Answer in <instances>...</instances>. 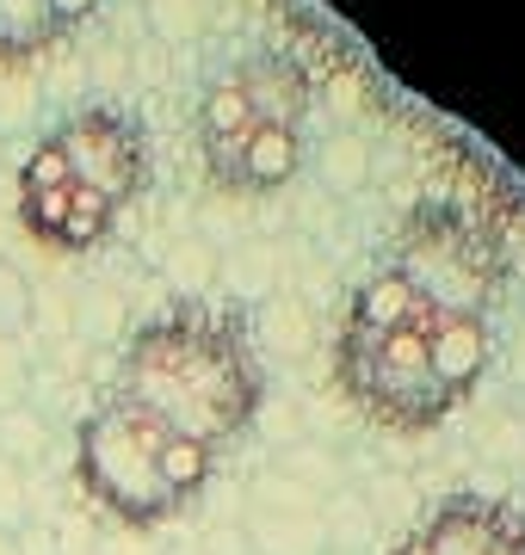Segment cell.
Listing matches in <instances>:
<instances>
[{
    "label": "cell",
    "instance_id": "cell-1",
    "mask_svg": "<svg viewBox=\"0 0 525 555\" xmlns=\"http://www.w3.org/2000/svg\"><path fill=\"white\" fill-rule=\"evenodd\" d=\"M266 364L242 302L180 297L124 339L100 401L75 426V481L124 531L199 506L217 463L254 426Z\"/></svg>",
    "mask_w": 525,
    "mask_h": 555
},
{
    "label": "cell",
    "instance_id": "cell-2",
    "mask_svg": "<svg viewBox=\"0 0 525 555\" xmlns=\"http://www.w3.org/2000/svg\"><path fill=\"white\" fill-rule=\"evenodd\" d=\"M507 278V247L483 210L421 198L353 284L334 334V389L384 433H439L495 364Z\"/></svg>",
    "mask_w": 525,
    "mask_h": 555
},
{
    "label": "cell",
    "instance_id": "cell-3",
    "mask_svg": "<svg viewBox=\"0 0 525 555\" xmlns=\"http://www.w3.org/2000/svg\"><path fill=\"white\" fill-rule=\"evenodd\" d=\"M155 137L130 105H81L31 142L13 179L20 229L50 254H93L149 192Z\"/></svg>",
    "mask_w": 525,
    "mask_h": 555
},
{
    "label": "cell",
    "instance_id": "cell-4",
    "mask_svg": "<svg viewBox=\"0 0 525 555\" xmlns=\"http://www.w3.org/2000/svg\"><path fill=\"white\" fill-rule=\"evenodd\" d=\"M199 160L204 179L229 198L284 192L309 149V75L284 50L235 56L199 100Z\"/></svg>",
    "mask_w": 525,
    "mask_h": 555
},
{
    "label": "cell",
    "instance_id": "cell-5",
    "mask_svg": "<svg viewBox=\"0 0 525 555\" xmlns=\"http://www.w3.org/2000/svg\"><path fill=\"white\" fill-rule=\"evenodd\" d=\"M389 555H525V506L501 494H451L426 506Z\"/></svg>",
    "mask_w": 525,
    "mask_h": 555
},
{
    "label": "cell",
    "instance_id": "cell-6",
    "mask_svg": "<svg viewBox=\"0 0 525 555\" xmlns=\"http://www.w3.org/2000/svg\"><path fill=\"white\" fill-rule=\"evenodd\" d=\"M93 13H100V0H0V75L50 56Z\"/></svg>",
    "mask_w": 525,
    "mask_h": 555
}]
</instances>
